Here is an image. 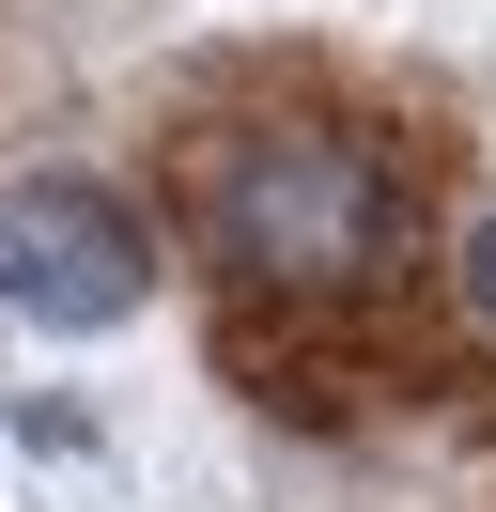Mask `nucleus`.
Segmentation results:
<instances>
[{
    "label": "nucleus",
    "instance_id": "f257e3e1",
    "mask_svg": "<svg viewBox=\"0 0 496 512\" xmlns=\"http://www.w3.org/2000/svg\"><path fill=\"white\" fill-rule=\"evenodd\" d=\"M403 233H419L403 171L357 156V140H326V125H279V140H248V156H217V249H233V280L357 295V280L403 264Z\"/></svg>",
    "mask_w": 496,
    "mask_h": 512
},
{
    "label": "nucleus",
    "instance_id": "7ed1b4c3",
    "mask_svg": "<svg viewBox=\"0 0 496 512\" xmlns=\"http://www.w3.org/2000/svg\"><path fill=\"white\" fill-rule=\"evenodd\" d=\"M465 295H481V326H496V233H465Z\"/></svg>",
    "mask_w": 496,
    "mask_h": 512
},
{
    "label": "nucleus",
    "instance_id": "f03ea898",
    "mask_svg": "<svg viewBox=\"0 0 496 512\" xmlns=\"http://www.w3.org/2000/svg\"><path fill=\"white\" fill-rule=\"evenodd\" d=\"M140 295H155V249H140V218H124L109 187H78V171L0 187V311L16 326L93 342V326H124Z\"/></svg>",
    "mask_w": 496,
    "mask_h": 512
}]
</instances>
